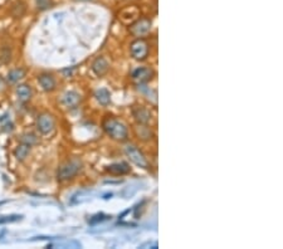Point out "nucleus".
Instances as JSON below:
<instances>
[{
	"label": "nucleus",
	"mask_w": 283,
	"mask_h": 249,
	"mask_svg": "<svg viewBox=\"0 0 283 249\" xmlns=\"http://www.w3.org/2000/svg\"><path fill=\"white\" fill-rule=\"evenodd\" d=\"M150 29H151V20L149 19H139L136 22L130 26V33L135 37H141V35L146 34V33L150 32Z\"/></svg>",
	"instance_id": "nucleus-6"
},
{
	"label": "nucleus",
	"mask_w": 283,
	"mask_h": 249,
	"mask_svg": "<svg viewBox=\"0 0 283 249\" xmlns=\"http://www.w3.org/2000/svg\"><path fill=\"white\" fill-rule=\"evenodd\" d=\"M107 171L113 175H123L130 171V166L126 163L112 164V165H110L109 167H107Z\"/></svg>",
	"instance_id": "nucleus-12"
},
{
	"label": "nucleus",
	"mask_w": 283,
	"mask_h": 249,
	"mask_svg": "<svg viewBox=\"0 0 283 249\" xmlns=\"http://www.w3.org/2000/svg\"><path fill=\"white\" fill-rule=\"evenodd\" d=\"M92 71L94 72V75L98 77H102L107 73L109 71V62L103 57H98L93 60L92 63Z\"/></svg>",
	"instance_id": "nucleus-9"
},
{
	"label": "nucleus",
	"mask_w": 283,
	"mask_h": 249,
	"mask_svg": "<svg viewBox=\"0 0 283 249\" xmlns=\"http://www.w3.org/2000/svg\"><path fill=\"white\" fill-rule=\"evenodd\" d=\"M125 152L126 155H127V158H129L135 165L143 167V169H147V167H149V163H147V160H146V158L143 156V154L138 149V147L132 146V145H127V146L125 147Z\"/></svg>",
	"instance_id": "nucleus-3"
},
{
	"label": "nucleus",
	"mask_w": 283,
	"mask_h": 249,
	"mask_svg": "<svg viewBox=\"0 0 283 249\" xmlns=\"http://www.w3.org/2000/svg\"><path fill=\"white\" fill-rule=\"evenodd\" d=\"M24 76H26V71H24V69H22V68L12 69V71L8 73V77H6V80H8L9 83H17L18 81L22 80Z\"/></svg>",
	"instance_id": "nucleus-16"
},
{
	"label": "nucleus",
	"mask_w": 283,
	"mask_h": 249,
	"mask_svg": "<svg viewBox=\"0 0 283 249\" xmlns=\"http://www.w3.org/2000/svg\"><path fill=\"white\" fill-rule=\"evenodd\" d=\"M17 96L22 102H27L31 98V88L28 84H20L17 88Z\"/></svg>",
	"instance_id": "nucleus-13"
},
{
	"label": "nucleus",
	"mask_w": 283,
	"mask_h": 249,
	"mask_svg": "<svg viewBox=\"0 0 283 249\" xmlns=\"http://www.w3.org/2000/svg\"><path fill=\"white\" fill-rule=\"evenodd\" d=\"M81 100H82V98H81V95L75 91L67 92L66 95L63 96V103H64V106L67 107L78 106V103L81 102Z\"/></svg>",
	"instance_id": "nucleus-11"
},
{
	"label": "nucleus",
	"mask_w": 283,
	"mask_h": 249,
	"mask_svg": "<svg viewBox=\"0 0 283 249\" xmlns=\"http://www.w3.org/2000/svg\"><path fill=\"white\" fill-rule=\"evenodd\" d=\"M131 55L136 60H143L149 55V44L145 39H136L131 43Z\"/></svg>",
	"instance_id": "nucleus-4"
},
{
	"label": "nucleus",
	"mask_w": 283,
	"mask_h": 249,
	"mask_svg": "<svg viewBox=\"0 0 283 249\" xmlns=\"http://www.w3.org/2000/svg\"><path fill=\"white\" fill-rule=\"evenodd\" d=\"M56 127V121L49 113H42L37 118V130L42 135L51 134Z\"/></svg>",
	"instance_id": "nucleus-5"
},
{
	"label": "nucleus",
	"mask_w": 283,
	"mask_h": 249,
	"mask_svg": "<svg viewBox=\"0 0 283 249\" xmlns=\"http://www.w3.org/2000/svg\"><path fill=\"white\" fill-rule=\"evenodd\" d=\"M103 130L106 131L110 138L116 141H125L129 136V131H127L125 123L120 122L116 118H106L103 121Z\"/></svg>",
	"instance_id": "nucleus-1"
},
{
	"label": "nucleus",
	"mask_w": 283,
	"mask_h": 249,
	"mask_svg": "<svg viewBox=\"0 0 283 249\" xmlns=\"http://www.w3.org/2000/svg\"><path fill=\"white\" fill-rule=\"evenodd\" d=\"M132 115H134L135 120L141 125H146V123H149L151 121V112L142 106L135 107L132 110Z\"/></svg>",
	"instance_id": "nucleus-8"
},
{
	"label": "nucleus",
	"mask_w": 283,
	"mask_h": 249,
	"mask_svg": "<svg viewBox=\"0 0 283 249\" xmlns=\"http://www.w3.org/2000/svg\"><path fill=\"white\" fill-rule=\"evenodd\" d=\"M38 82H39L40 87L47 92H51L56 88L55 77L49 73H42L40 76H38Z\"/></svg>",
	"instance_id": "nucleus-10"
},
{
	"label": "nucleus",
	"mask_w": 283,
	"mask_h": 249,
	"mask_svg": "<svg viewBox=\"0 0 283 249\" xmlns=\"http://www.w3.org/2000/svg\"><path fill=\"white\" fill-rule=\"evenodd\" d=\"M138 135H139V138H141V140H151L152 138V134L151 131H150L149 127L146 126H140L138 127Z\"/></svg>",
	"instance_id": "nucleus-17"
},
{
	"label": "nucleus",
	"mask_w": 283,
	"mask_h": 249,
	"mask_svg": "<svg viewBox=\"0 0 283 249\" xmlns=\"http://www.w3.org/2000/svg\"><path fill=\"white\" fill-rule=\"evenodd\" d=\"M96 100L102 105V106H107L111 101V95L110 92L105 88H101L96 92Z\"/></svg>",
	"instance_id": "nucleus-15"
},
{
	"label": "nucleus",
	"mask_w": 283,
	"mask_h": 249,
	"mask_svg": "<svg viewBox=\"0 0 283 249\" xmlns=\"http://www.w3.org/2000/svg\"><path fill=\"white\" fill-rule=\"evenodd\" d=\"M37 4L40 9H46L48 8L51 1H49V0H37Z\"/></svg>",
	"instance_id": "nucleus-19"
},
{
	"label": "nucleus",
	"mask_w": 283,
	"mask_h": 249,
	"mask_svg": "<svg viewBox=\"0 0 283 249\" xmlns=\"http://www.w3.org/2000/svg\"><path fill=\"white\" fill-rule=\"evenodd\" d=\"M154 71L151 68H147V67H142V68L135 69L134 73H132V80L136 83H146L149 81L152 80L154 77Z\"/></svg>",
	"instance_id": "nucleus-7"
},
{
	"label": "nucleus",
	"mask_w": 283,
	"mask_h": 249,
	"mask_svg": "<svg viewBox=\"0 0 283 249\" xmlns=\"http://www.w3.org/2000/svg\"><path fill=\"white\" fill-rule=\"evenodd\" d=\"M82 169V163L80 160H71L63 164L58 170V179L60 181H66L73 179Z\"/></svg>",
	"instance_id": "nucleus-2"
},
{
	"label": "nucleus",
	"mask_w": 283,
	"mask_h": 249,
	"mask_svg": "<svg viewBox=\"0 0 283 249\" xmlns=\"http://www.w3.org/2000/svg\"><path fill=\"white\" fill-rule=\"evenodd\" d=\"M22 142L31 147L33 145H35V143L38 142V138L34 134H26L23 135V138H22Z\"/></svg>",
	"instance_id": "nucleus-18"
},
{
	"label": "nucleus",
	"mask_w": 283,
	"mask_h": 249,
	"mask_svg": "<svg viewBox=\"0 0 283 249\" xmlns=\"http://www.w3.org/2000/svg\"><path fill=\"white\" fill-rule=\"evenodd\" d=\"M29 151H30V146H28V145H26V143L22 142L19 146L15 149V151H14L15 158H17L19 161L26 160V158L29 155Z\"/></svg>",
	"instance_id": "nucleus-14"
}]
</instances>
